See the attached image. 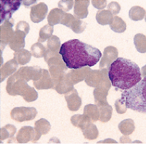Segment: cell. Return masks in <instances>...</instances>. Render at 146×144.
Masks as SVG:
<instances>
[{"label": "cell", "instance_id": "1", "mask_svg": "<svg viewBox=\"0 0 146 144\" xmlns=\"http://www.w3.org/2000/svg\"><path fill=\"white\" fill-rule=\"evenodd\" d=\"M59 53L62 56L68 69L91 67L102 58V53L99 49L78 39H72L62 44Z\"/></svg>", "mask_w": 146, "mask_h": 144}, {"label": "cell", "instance_id": "2", "mask_svg": "<svg viewBox=\"0 0 146 144\" xmlns=\"http://www.w3.org/2000/svg\"><path fill=\"white\" fill-rule=\"evenodd\" d=\"M111 85L122 90H128L142 80L139 66L129 59L118 58L109 69Z\"/></svg>", "mask_w": 146, "mask_h": 144}, {"label": "cell", "instance_id": "3", "mask_svg": "<svg viewBox=\"0 0 146 144\" xmlns=\"http://www.w3.org/2000/svg\"><path fill=\"white\" fill-rule=\"evenodd\" d=\"M121 96L126 101L128 109L146 114V78L128 90H124Z\"/></svg>", "mask_w": 146, "mask_h": 144}, {"label": "cell", "instance_id": "4", "mask_svg": "<svg viewBox=\"0 0 146 144\" xmlns=\"http://www.w3.org/2000/svg\"><path fill=\"white\" fill-rule=\"evenodd\" d=\"M6 90L10 95L22 96L27 102L34 101L38 97L37 91L35 90L33 87H30L26 81L18 76L16 73L8 78Z\"/></svg>", "mask_w": 146, "mask_h": 144}, {"label": "cell", "instance_id": "5", "mask_svg": "<svg viewBox=\"0 0 146 144\" xmlns=\"http://www.w3.org/2000/svg\"><path fill=\"white\" fill-rule=\"evenodd\" d=\"M88 86L92 87H104L110 89L111 82L109 78V69H92L85 79Z\"/></svg>", "mask_w": 146, "mask_h": 144}, {"label": "cell", "instance_id": "6", "mask_svg": "<svg viewBox=\"0 0 146 144\" xmlns=\"http://www.w3.org/2000/svg\"><path fill=\"white\" fill-rule=\"evenodd\" d=\"M37 115V110L34 107H16L11 112V118L18 122L33 120Z\"/></svg>", "mask_w": 146, "mask_h": 144}, {"label": "cell", "instance_id": "7", "mask_svg": "<svg viewBox=\"0 0 146 144\" xmlns=\"http://www.w3.org/2000/svg\"><path fill=\"white\" fill-rule=\"evenodd\" d=\"M41 134L37 132L36 129L29 126H22L16 135V141L19 143H27L29 142L36 143L40 139Z\"/></svg>", "mask_w": 146, "mask_h": 144}, {"label": "cell", "instance_id": "8", "mask_svg": "<svg viewBox=\"0 0 146 144\" xmlns=\"http://www.w3.org/2000/svg\"><path fill=\"white\" fill-rule=\"evenodd\" d=\"M21 1H1V25L4 21L12 19L13 14L19 9Z\"/></svg>", "mask_w": 146, "mask_h": 144}, {"label": "cell", "instance_id": "9", "mask_svg": "<svg viewBox=\"0 0 146 144\" xmlns=\"http://www.w3.org/2000/svg\"><path fill=\"white\" fill-rule=\"evenodd\" d=\"M15 73L27 82L31 80L38 81L42 76V69L38 66L21 67Z\"/></svg>", "mask_w": 146, "mask_h": 144}, {"label": "cell", "instance_id": "10", "mask_svg": "<svg viewBox=\"0 0 146 144\" xmlns=\"http://www.w3.org/2000/svg\"><path fill=\"white\" fill-rule=\"evenodd\" d=\"M118 59V50L113 46H109L104 49V55L100 61V69H109L114 61Z\"/></svg>", "mask_w": 146, "mask_h": 144}, {"label": "cell", "instance_id": "11", "mask_svg": "<svg viewBox=\"0 0 146 144\" xmlns=\"http://www.w3.org/2000/svg\"><path fill=\"white\" fill-rule=\"evenodd\" d=\"M48 13V7L44 2H40L31 7V19L34 23H38L44 19Z\"/></svg>", "mask_w": 146, "mask_h": 144}, {"label": "cell", "instance_id": "12", "mask_svg": "<svg viewBox=\"0 0 146 144\" xmlns=\"http://www.w3.org/2000/svg\"><path fill=\"white\" fill-rule=\"evenodd\" d=\"M91 70V68L89 67H85L80 68V69H71L69 73H66V76L75 85L79 82L85 80L87 75Z\"/></svg>", "mask_w": 146, "mask_h": 144}, {"label": "cell", "instance_id": "13", "mask_svg": "<svg viewBox=\"0 0 146 144\" xmlns=\"http://www.w3.org/2000/svg\"><path fill=\"white\" fill-rule=\"evenodd\" d=\"M33 85L37 89H54L55 87L50 72L44 69H42V76L39 80L33 81Z\"/></svg>", "mask_w": 146, "mask_h": 144}, {"label": "cell", "instance_id": "14", "mask_svg": "<svg viewBox=\"0 0 146 144\" xmlns=\"http://www.w3.org/2000/svg\"><path fill=\"white\" fill-rule=\"evenodd\" d=\"M64 97L67 103V107L70 111L75 112L78 110L82 104V101L76 89H74L69 93H66Z\"/></svg>", "mask_w": 146, "mask_h": 144}, {"label": "cell", "instance_id": "15", "mask_svg": "<svg viewBox=\"0 0 146 144\" xmlns=\"http://www.w3.org/2000/svg\"><path fill=\"white\" fill-rule=\"evenodd\" d=\"M67 69L66 64H56L49 66V72L55 85L66 75Z\"/></svg>", "mask_w": 146, "mask_h": 144}, {"label": "cell", "instance_id": "16", "mask_svg": "<svg viewBox=\"0 0 146 144\" xmlns=\"http://www.w3.org/2000/svg\"><path fill=\"white\" fill-rule=\"evenodd\" d=\"M19 65V64L16 62V61L14 59L8 61L5 64H2L1 66V69H0V73H1L0 81H4V80L5 78H7V77L11 76L12 75H13L17 71Z\"/></svg>", "mask_w": 146, "mask_h": 144}, {"label": "cell", "instance_id": "17", "mask_svg": "<svg viewBox=\"0 0 146 144\" xmlns=\"http://www.w3.org/2000/svg\"><path fill=\"white\" fill-rule=\"evenodd\" d=\"M90 1L89 0H76L75 1L74 5V13L77 18L83 19L87 17L89 11L88 7L89 5Z\"/></svg>", "mask_w": 146, "mask_h": 144}, {"label": "cell", "instance_id": "18", "mask_svg": "<svg viewBox=\"0 0 146 144\" xmlns=\"http://www.w3.org/2000/svg\"><path fill=\"white\" fill-rule=\"evenodd\" d=\"M27 35L21 32H18L15 30L14 35L10 41L9 46L11 50H14L15 52L20 51L24 50L25 47V37Z\"/></svg>", "mask_w": 146, "mask_h": 144}, {"label": "cell", "instance_id": "19", "mask_svg": "<svg viewBox=\"0 0 146 144\" xmlns=\"http://www.w3.org/2000/svg\"><path fill=\"white\" fill-rule=\"evenodd\" d=\"M109 90V89L104 87H96L94 89V92H93L94 101L98 107L109 104L108 101H107V96H108Z\"/></svg>", "mask_w": 146, "mask_h": 144}, {"label": "cell", "instance_id": "20", "mask_svg": "<svg viewBox=\"0 0 146 144\" xmlns=\"http://www.w3.org/2000/svg\"><path fill=\"white\" fill-rule=\"evenodd\" d=\"M0 29H1L0 41H1V53H2L4 48L5 47L7 44L10 43V41L14 35L15 31H13L12 27H10V26L6 25H1Z\"/></svg>", "mask_w": 146, "mask_h": 144}, {"label": "cell", "instance_id": "21", "mask_svg": "<svg viewBox=\"0 0 146 144\" xmlns=\"http://www.w3.org/2000/svg\"><path fill=\"white\" fill-rule=\"evenodd\" d=\"M54 89L57 91V93L59 94H66L74 89V84L67 78L66 74V75L61 81H59L57 84H55Z\"/></svg>", "mask_w": 146, "mask_h": 144}, {"label": "cell", "instance_id": "22", "mask_svg": "<svg viewBox=\"0 0 146 144\" xmlns=\"http://www.w3.org/2000/svg\"><path fill=\"white\" fill-rule=\"evenodd\" d=\"M65 13L66 12H64L59 8H53L51 10L50 12L49 13L48 17H47L48 25L53 27L54 25L61 24Z\"/></svg>", "mask_w": 146, "mask_h": 144}, {"label": "cell", "instance_id": "23", "mask_svg": "<svg viewBox=\"0 0 146 144\" xmlns=\"http://www.w3.org/2000/svg\"><path fill=\"white\" fill-rule=\"evenodd\" d=\"M16 132V126L12 124H7L0 129V138H1V143L2 141L5 139L10 138L8 143L14 142V135Z\"/></svg>", "mask_w": 146, "mask_h": 144}, {"label": "cell", "instance_id": "24", "mask_svg": "<svg viewBox=\"0 0 146 144\" xmlns=\"http://www.w3.org/2000/svg\"><path fill=\"white\" fill-rule=\"evenodd\" d=\"M84 114L87 116L92 122H95L100 119V109L97 104H88L84 107Z\"/></svg>", "mask_w": 146, "mask_h": 144}, {"label": "cell", "instance_id": "25", "mask_svg": "<svg viewBox=\"0 0 146 144\" xmlns=\"http://www.w3.org/2000/svg\"><path fill=\"white\" fill-rule=\"evenodd\" d=\"M71 123L73 126L75 127H78L81 130H84V129L92 123L91 120L86 115H75L71 117Z\"/></svg>", "mask_w": 146, "mask_h": 144}, {"label": "cell", "instance_id": "26", "mask_svg": "<svg viewBox=\"0 0 146 144\" xmlns=\"http://www.w3.org/2000/svg\"><path fill=\"white\" fill-rule=\"evenodd\" d=\"M114 19L113 14L108 10L98 11L96 13V20L101 25H111Z\"/></svg>", "mask_w": 146, "mask_h": 144}, {"label": "cell", "instance_id": "27", "mask_svg": "<svg viewBox=\"0 0 146 144\" xmlns=\"http://www.w3.org/2000/svg\"><path fill=\"white\" fill-rule=\"evenodd\" d=\"M119 132L124 135H130L134 132L135 129L134 122L132 119H125L121 121L118 125Z\"/></svg>", "mask_w": 146, "mask_h": 144}, {"label": "cell", "instance_id": "28", "mask_svg": "<svg viewBox=\"0 0 146 144\" xmlns=\"http://www.w3.org/2000/svg\"><path fill=\"white\" fill-rule=\"evenodd\" d=\"M44 58L45 61L48 64V66L52 65V64H65L61 54L59 53H56V52L50 51V50H47Z\"/></svg>", "mask_w": 146, "mask_h": 144}, {"label": "cell", "instance_id": "29", "mask_svg": "<svg viewBox=\"0 0 146 144\" xmlns=\"http://www.w3.org/2000/svg\"><path fill=\"white\" fill-rule=\"evenodd\" d=\"M31 56H32L31 52L24 49V50H21L20 51L16 52L14 53L13 59L16 61V62L18 63L19 65H25V64L30 62Z\"/></svg>", "mask_w": 146, "mask_h": 144}, {"label": "cell", "instance_id": "30", "mask_svg": "<svg viewBox=\"0 0 146 144\" xmlns=\"http://www.w3.org/2000/svg\"><path fill=\"white\" fill-rule=\"evenodd\" d=\"M146 11L143 7L139 6H134L129 10L128 16L133 21H140L145 17Z\"/></svg>", "mask_w": 146, "mask_h": 144}, {"label": "cell", "instance_id": "31", "mask_svg": "<svg viewBox=\"0 0 146 144\" xmlns=\"http://www.w3.org/2000/svg\"><path fill=\"white\" fill-rule=\"evenodd\" d=\"M134 43L137 51L141 53H146V36L142 33L136 34L134 37Z\"/></svg>", "mask_w": 146, "mask_h": 144}, {"label": "cell", "instance_id": "32", "mask_svg": "<svg viewBox=\"0 0 146 144\" xmlns=\"http://www.w3.org/2000/svg\"><path fill=\"white\" fill-rule=\"evenodd\" d=\"M110 28L114 32L122 33L126 30V24L120 17L116 16L114 17V19L110 25Z\"/></svg>", "mask_w": 146, "mask_h": 144}, {"label": "cell", "instance_id": "33", "mask_svg": "<svg viewBox=\"0 0 146 144\" xmlns=\"http://www.w3.org/2000/svg\"><path fill=\"white\" fill-rule=\"evenodd\" d=\"M84 137L87 140H94L98 138L99 132L97 126L94 123H89L84 130H82Z\"/></svg>", "mask_w": 146, "mask_h": 144}, {"label": "cell", "instance_id": "34", "mask_svg": "<svg viewBox=\"0 0 146 144\" xmlns=\"http://www.w3.org/2000/svg\"><path fill=\"white\" fill-rule=\"evenodd\" d=\"M34 128L41 135H46L50 131L51 126L48 121H46L44 118H41V119L36 121Z\"/></svg>", "mask_w": 146, "mask_h": 144}, {"label": "cell", "instance_id": "35", "mask_svg": "<svg viewBox=\"0 0 146 144\" xmlns=\"http://www.w3.org/2000/svg\"><path fill=\"white\" fill-rule=\"evenodd\" d=\"M100 109V121L103 123H106L110 121L112 115L113 108L109 104L99 107Z\"/></svg>", "mask_w": 146, "mask_h": 144}, {"label": "cell", "instance_id": "36", "mask_svg": "<svg viewBox=\"0 0 146 144\" xmlns=\"http://www.w3.org/2000/svg\"><path fill=\"white\" fill-rule=\"evenodd\" d=\"M54 29L52 26L50 25H46L40 29L39 38L38 42H44L45 41L48 40L52 36Z\"/></svg>", "mask_w": 146, "mask_h": 144}, {"label": "cell", "instance_id": "37", "mask_svg": "<svg viewBox=\"0 0 146 144\" xmlns=\"http://www.w3.org/2000/svg\"><path fill=\"white\" fill-rule=\"evenodd\" d=\"M31 50L33 56L36 58H42L44 57L47 50L41 43L36 42L31 46Z\"/></svg>", "mask_w": 146, "mask_h": 144}, {"label": "cell", "instance_id": "38", "mask_svg": "<svg viewBox=\"0 0 146 144\" xmlns=\"http://www.w3.org/2000/svg\"><path fill=\"white\" fill-rule=\"evenodd\" d=\"M46 45H47L48 50H50V51L59 53L62 45L61 44V40H60V39L58 36L52 35L48 39L47 43H46Z\"/></svg>", "mask_w": 146, "mask_h": 144}, {"label": "cell", "instance_id": "39", "mask_svg": "<svg viewBox=\"0 0 146 144\" xmlns=\"http://www.w3.org/2000/svg\"><path fill=\"white\" fill-rule=\"evenodd\" d=\"M86 25H87V23L86 21L75 17V19L73 21L71 29L75 33H81L85 30Z\"/></svg>", "mask_w": 146, "mask_h": 144}, {"label": "cell", "instance_id": "40", "mask_svg": "<svg viewBox=\"0 0 146 144\" xmlns=\"http://www.w3.org/2000/svg\"><path fill=\"white\" fill-rule=\"evenodd\" d=\"M114 105H115L116 111L119 114L125 113V112H126L127 109H128V107H127L126 101H125V98L123 97V96H121V98L116 101Z\"/></svg>", "mask_w": 146, "mask_h": 144}, {"label": "cell", "instance_id": "41", "mask_svg": "<svg viewBox=\"0 0 146 144\" xmlns=\"http://www.w3.org/2000/svg\"><path fill=\"white\" fill-rule=\"evenodd\" d=\"M74 5H75V1L73 0H61L58 4L59 9L62 10L64 12L70 11Z\"/></svg>", "mask_w": 146, "mask_h": 144}, {"label": "cell", "instance_id": "42", "mask_svg": "<svg viewBox=\"0 0 146 144\" xmlns=\"http://www.w3.org/2000/svg\"><path fill=\"white\" fill-rule=\"evenodd\" d=\"M16 31L23 33L25 35H27L29 31H30V25H29L27 21H20L16 25Z\"/></svg>", "mask_w": 146, "mask_h": 144}, {"label": "cell", "instance_id": "43", "mask_svg": "<svg viewBox=\"0 0 146 144\" xmlns=\"http://www.w3.org/2000/svg\"><path fill=\"white\" fill-rule=\"evenodd\" d=\"M75 16H72L70 13H65V14L64 16V18H63L62 21H61V25H65L67 27L71 29L73 21H75Z\"/></svg>", "mask_w": 146, "mask_h": 144}, {"label": "cell", "instance_id": "44", "mask_svg": "<svg viewBox=\"0 0 146 144\" xmlns=\"http://www.w3.org/2000/svg\"><path fill=\"white\" fill-rule=\"evenodd\" d=\"M108 11H110L113 15L118 14L121 10V7L119 5V4L117 2H111L108 5Z\"/></svg>", "mask_w": 146, "mask_h": 144}, {"label": "cell", "instance_id": "45", "mask_svg": "<svg viewBox=\"0 0 146 144\" xmlns=\"http://www.w3.org/2000/svg\"><path fill=\"white\" fill-rule=\"evenodd\" d=\"M92 5L97 9L102 11L104 10L107 5L106 0H92L91 1Z\"/></svg>", "mask_w": 146, "mask_h": 144}, {"label": "cell", "instance_id": "46", "mask_svg": "<svg viewBox=\"0 0 146 144\" xmlns=\"http://www.w3.org/2000/svg\"><path fill=\"white\" fill-rule=\"evenodd\" d=\"M119 142L121 143H131V140L128 137V135H124L120 137Z\"/></svg>", "mask_w": 146, "mask_h": 144}, {"label": "cell", "instance_id": "47", "mask_svg": "<svg viewBox=\"0 0 146 144\" xmlns=\"http://www.w3.org/2000/svg\"><path fill=\"white\" fill-rule=\"evenodd\" d=\"M21 2H22V4H23L25 7H30L31 5H33V4L36 3V0H33V1H21Z\"/></svg>", "mask_w": 146, "mask_h": 144}, {"label": "cell", "instance_id": "48", "mask_svg": "<svg viewBox=\"0 0 146 144\" xmlns=\"http://www.w3.org/2000/svg\"><path fill=\"white\" fill-rule=\"evenodd\" d=\"M117 143V142L114 140H111V139H106L105 141H99L98 142V143Z\"/></svg>", "mask_w": 146, "mask_h": 144}, {"label": "cell", "instance_id": "49", "mask_svg": "<svg viewBox=\"0 0 146 144\" xmlns=\"http://www.w3.org/2000/svg\"><path fill=\"white\" fill-rule=\"evenodd\" d=\"M141 74H142V76L143 77V78H146V65L143 67L141 69Z\"/></svg>", "mask_w": 146, "mask_h": 144}, {"label": "cell", "instance_id": "50", "mask_svg": "<svg viewBox=\"0 0 146 144\" xmlns=\"http://www.w3.org/2000/svg\"><path fill=\"white\" fill-rule=\"evenodd\" d=\"M145 21H146V14H145Z\"/></svg>", "mask_w": 146, "mask_h": 144}]
</instances>
